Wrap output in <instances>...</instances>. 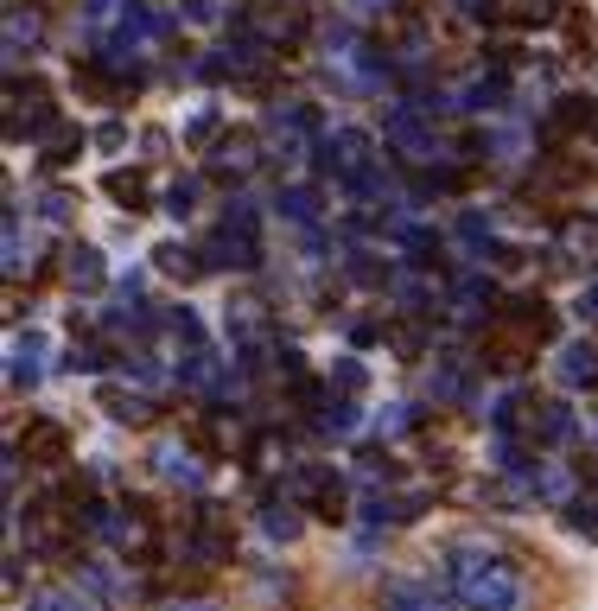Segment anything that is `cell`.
<instances>
[{"label": "cell", "mask_w": 598, "mask_h": 611, "mask_svg": "<svg viewBox=\"0 0 598 611\" xmlns=\"http://www.w3.org/2000/svg\"><path fill=\"white\" fill-rule=\"evenodd\" d=\"M70 281H77V287H96V281H102V261H96V249H77V261H70Z\"/></svg>", "instance_id": "6da1fadb"}, {"label": "cell", "mask_w": 598, "mask_h": 611, "mask_svg": "<svg viewBox=\"0 0 598 611\" xmlns=\"http://www.w3.org/2000/svg\"><path fill=\"white\" fill-rule=\"evenodd\" d=\"M26 446H32V452H64V427H51V421H39V427L26 433Z\"/></svg>", "instance_id": "7a4b0ae2"}, {"label": "cell", "mask_w": 598, "mask_h": 611, "mask_svg": "<svg viewBox=\"0 0 598 611\" xmlns=\"http://www.w3.org/2000/svg\"><path fill=\"white\" fill-rule=\"evenodd\" d=\"M560 376H567V382H586V376H598V363H586V351H567V363H560Z\"/></svg>", "instance_id": "3957f363"}, {"label": "cell", "mask_w": 598, "mask_h": 611, "mask_svg": "<svg viewBox=\"0 0 598 611\" xmlns=\"http://www.w3.org/2000/svg\"><path fill=\"white\" fill-rule=\"evenodd\" d=\"M389 611H439V605H427L420 592H395V599H389Z\"/></svg>", "instance_id": "277c9868"}, {"label": "cell", "mask_w": 598, "mask_h": 611, "mask_svg": "<svg viewBox=\"0 0 598 611\" xmlns=\"http://www.w3.org/2000/svg\"><path fill=\"white\" fill-rule=\"evenodd\" d=\"M32 611H77V605H70V599H64V592H45V599H39V605H32Z\"/></svg>", "instance_id": "5b68a950"}, {"label": "cell", "mask_w": 598, "mask_h": 611, "mask_svg": "<svg viewBox=\"0 0 598 611\" xmlns=\"http://www.w3.org/2000/svg\"><path fill=\"white\" fill-rule=\"evenodd\" d=\"M350 7H357V13H369V7H389V0H350Z\"/></svg>", "instance_id": "8992f818"}]
</instances>
